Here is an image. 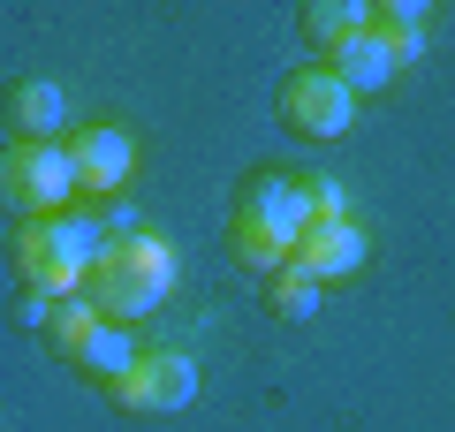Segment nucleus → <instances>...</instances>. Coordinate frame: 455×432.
<instances>
[{
	"mask_svg": "<svg viewBox=\"0 0 455 432\" xmlns=\"http://www.w3.org/2000/svg\"><path fill=\"white\" fill-rule=\"evenodd\" d=\"M304 228H311V205H304L296 167H266L259 160L243 182H235V205H228V258H235L243 273H259V281H274V273L296 258Z\"/></svg>",
	"mask_w": 455,
	"mask_h": 432,
	"instance_id": "nucleus-1",
	"label": "nucleus"
},
{
	"mask_svg": "<svg viewBox=\"0 0 455 432\" xmlns=\"http://www.w3.org/2000/svg\"><path fill=\"white\" fill-rule=\"evenodd\" d=\"M99 251H107V228L92 220V205L84 212H61V220H16V236H8V266H16L23 288H38V296H84V281H92Z\"/></svg>",
	"mask_w": 455,
	"mask_h": 432,
	"instance_id": "nucleus-2",
	"label": "nucleus"
},
{
	"mask_svg": "<svg viewBox=\"0 0 455 432\" xmlns=\"http://www.w3.org/2000/svg\"><path fill=\"white\" fill-rule=\"evenodd\" d=\"M167 288H175V251H167V236L137 228V236H114L107 251H99L84 296H92L114 326H130V319H145V311L167 304Z\"/></svg>",
	"mask_w": 455,
	"mask_h": 432,
	"instance_id": "nucleus-3",
	"label": "nucleus"
},
{
	"mask_svg": "<svg viewBox=\"0 0 455 432\" xmlns=\"http://www.w3.org/2000/svg\"><path fill=\"white\" fill-rule=\"evenodd\" d=\"M0 197H8L16 220H61L68 197H84L68 144H8V160H0Z\"/></svg>",
	"mask_w": 455,
	"mask_h": 432,
	"instance_id": "nucleus-4",
	"label": "nucleus"
},
{
	"mask_svg": "<svg viewBox=\"0 0 455 432\" xmlns=\"http://www.w3.org/2000/svg\"><path fill=\"white\" fill-rule=\"evenodd\" d=\"M274 114H281V129H289V137L326 144V137H341V129L357 122V92H349L326 61H304V68H289V76H281Z\"/></svg>",
	"mask_w": 455,
	"mask_h": 432,
	"instance_id": "nucleus-5",
	"label": "nucleus"
},
{
	"mask_svg": "<svg viewBox=\"0 0 455 432\" xmlns=\"http://www.w3.org/2000/svg\"><path fill=\"white\" fill-rule=\"evenodd\" d=\"M114 410H137V417H167V410H190L197 395V364L182 349H145L137 356V372L122 387H107Z\"/></svg>",
	"mask_w": 455,
	"mask_h": 432,
	"instance_id": "nucleus-6",
	"label": "nucleus"
},
{
	"mask_svg": "<svg viewBox=\"0 0 455 432\" xmlns=\"http://www.w3.org/2000/svg\"><path fill=\"white\" fill-rule=\"evenodd\" d=\"M68 160H76V190L99 205V197H122V182H130V167H137V144H130L122 122H84L76 137H68Z\"/></svg>",
	"mask_w": 455,
	"mask_h": 432,
	"instance_id": "nucleus-7",
	"label": "nucleus"
},
{
	"mask_svg": "<svg viewBox=\"0 0 455 432\" xmlns=\"http://www.w3.org/2000/svg\"><path fill=\"white\" fill-rule=\"evenodd\" d=\"M289 266H304L319 288H326V281H341V273H357V266H364V228L349 220V212H341V220H311Z\"/></svg>",
	"mask_w": 455,
	"mask_h": 432,
	"instance_id": "nucleus-8",
	"label": "nucleus"
},
{
	"mask_svg": "<svg viewBox=\"0 0 455 432\" xmlns=\"http://www.w3.org/2000/svg\"><path fill=\"white\" fill-rule=\"evenodd\" d=\"M61 129H68L61 84H46V76L8 84V144H61Z\"/></svg>",
	"mask_w": 455,
	"mask_h": 432,
	"instance_id": "nucleus-9",
	"label": "nucleus"
},
{
	"mask_svg": "<svg viewBox=\"0 0 455 432\" xmlns=\"http://www.w3.org/2000/svg\"><path fill=\"white\" fill-rule=\"evenodd\" d=\"M364 16H372V8H357V0H311L304 16H296V31H304V46H319V61H326V53H341L349 38H364Z\"/></svg>",
	"mask_w": 455,
	"mask_h": 432,
	"instance_id": "nucleus-10",
	"label": "nucleus"
},
{
	"mask_svg": "<svg viewBox=\"0 0 455 432\" xmlns=\"http://www.w3.org/2000/svg\"><path fill=\"white\" fill-rule=\"evenodd\" d=\"M364 31L395 53V68H410L425 53V8H410V0H379L372 16H364Z\"/></svg>",
	"mask_w": 455,
	"mask_h": 432,
	"instance_id": "nucleus-11",
	"label": "nucleus"
},
{
	"mask_svg": "<svg viewBox=\"0 0 455 432\" xmlns=\"http://www.w3.org/2000/svg\"><path fill=\"white\" fill-rule=\"evenodd\" d=\"M326 68H334V76L349 84V92H357V99H372L379 84L395 76V53L379 46L372 31H364V38H349V46H341V53H326Z\"/></svg>",
	"mask_w": 455,
	"mask_h": 432,
	"instance_id": "nucleus-12",
	"label": "nucleus"
},
{
	"mask_svg": "<svg viewBox=\"0 0 455 432\" xmlns=\"http://www.w3.org/2000/svg\"><path fill=\"white\" fill-rule=\"evenodd\" d=\"M137 356H145V349L130 341V326H114V319H107V326L92 334V349L76 356V372H84V380H99V387H122V380L137 372Z\"/></svg>",
	"mask_w": 455,
	"mask_h": 432,
	"instance_id": "nucleus-13",
	"label": "nucleus"
},
{
	"mask_svg": "<svg viewBox=\"0 0 455 432\" xmlns=\"http://www.w3.org/2000/svg\"><path fill=\"white\" fill-rule=\"evenodd\" d=\"M107 326V311L92 304V296H61V304L46 311V341H53V356H68L76 364L84 349H92V334Z\"/></svg>",
	"mask_w": 455,
	"mask_h": 432,
	"instance_id": "nucleus-14",
	"label": "nucleus"
},
{
	"mask_svg": "<svg viewBox=\"0 0 455 432\" xmlns=\"http://www.w3.org/2000/svg\"><path fill=\"white\" fill-rule=\"evenodd\" d=\"M266 311H274V319H311V311H319V281H311L304 266H281L274 281H266Z\"/></svg>",
	"mask_w": 455,
	"mask_h": 432,
	"instance_id": "nucleus-15",
	"label": "nucleus"
},
{
	"mask_svg": "<svg viewBox=\"0 0 455 432\" xmlns=\"http://www.w3.org/2000/svg\"><path fill=\"white\" fill-rule=\"evenodd\" d=\"M296 182H304V205H311V220H341V212H349V205H341V190L319 175V167H296Z\"/></svg>",
	"mask_w": 455,
	"mask_h": 432,
	"instance_id": "nucleus-16",
	"label": "nucleus"
},
{
	"mask_svg": "<svg viewBox=\"0 0 455 432\" xmlns=\"http://www.w3.org/2000/svg\"><path fill=\"white\" fill-rule=\"evenodd\" d=\"M46 311H53V296H38V288L16 296V326H38V334H46Z\"/></svg>",
	"mask_w": 455,
	"mask_h": 432,
	"instance_id": "nucleus-17",
	"label": "nucleus"
}]
</instances>
